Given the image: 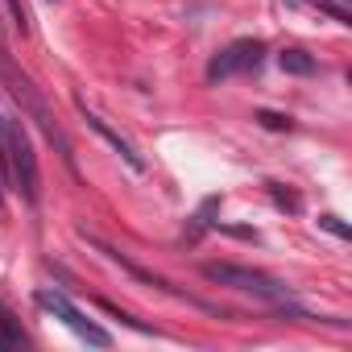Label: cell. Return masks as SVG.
Returning <instances> with one entry per match:
<instances>
[{
  "label": "cell",
  "mask_w": 352,
  "mask_h": 352,
  "mask_svg": "<svg viewBox=\"0 0 352 352\" xmlns=\"http://www.w3.org/2000/svg\"><path fill=\"white\" fill-rule=\"evenodd\" d=\"M79 112H83V120H87V129H91V133H100V137H104V141H108V145H112V149L120 153V162H124L129 170H137V174L145 170V157L137 153V145H133L129 137H120V133H116V129H112V124H108L104 116H96V112H91V108H87L83 100H79Z\"/></svg>",
  "instance_id": "cell-6"
},
{
  "label": "cell",
  "mask_w": 352,
  "mask_h": 352,
  "mask_svg": "<svg viewBox=\"0 0 352 352\" xmlns=\"http://www.w3.org/2000/svg\"><path fill=\"white\" fill-rule=\"evenodd\" d=\"M9 9H13L17 30H21V34H30V13H25V5H21V0H9Z\"/></svg>",
  "instance_id": "cell-13"
},
{
  "label": "cell",
  "mask_w": 352,
  "mask_h": 352,
  "mask_svg": "<svg viewBox=\"0 0 352 352\" xmlns=\"http://www.w3.org/2000/svg\"><path fill=\"white\" fill-rule=\"evenodd\" d=\"M0 166H5V116H0Z\"/></svg>",
  "instance_id": "cell-14"
},
{
  "label": "cell",
  "mask_w": 352,
  "mask_h": 352,
  "mask_svg": "<svg viewBox=\"0 0 352 352\" xmlns=\"http://www.w3.org/2000/svg\"><path fill=\"white\" fill-rule=\"evenodd\" d=\"M278 67H282L286 75H298V79H307V75L319 71V63H315L307 50H282V54H278Z\"/></svg>",
  "instance_id": "cell-8"
},
{
  "label": "cell",
  "mask_w": 352,
  "mask_h": 352,
  "mask_svg": "<svg viewBox=\"0 0 352 352\" xmlns=\"http://www.w3.org/2000/svg\"><path fill=\"white\" fill-rule=\"evenodd\" d=\"M30 340H25V331L17 327V319H13V311L0 302V348H25Z\"/></svg>",
  "instance_id": "cell-9"
},
{
  "label": "cell",
  "mask_w": 352,
  "mask_h": 352,
  "mask_svg": "<svg viewBox=\"0 0 352 352\" xmlns=\"http://www.w3.org/2000/svg\"><path fill=\"white\" fill-rule=\"evenodd\" d=\"M5 166L13 174V183L21 187V195L30 204H38L42 174H38V157H34V145H30V129L17 116H5Z\"/></svg>",
  "instance_id": "cell-3"
},
{
  "label": "cell",
  "mask_w": 352,
  "mask_h": 352,
  "mask_svg": "<svg viewBox=\"0 0 352 352\" xmlns=\"http://www.w3.org/2000/svg\"><path fill=\"white\" fill-rule=\"evenodd\" d=\"M270 199H274L278 208H286V212H298V195H290V191H282L278 183H270Z\"/></svg>",
  "instance_id": "cell-11"
},
{
  "label": "cell",
  "mask_w": 352,
  "mask_h": 352,
  "mask_svg": "<svg viewBox=\"0 0 352 352\" xmlns=\"http://www.w3.org/2000/svg\"><path fill=\"white\" fill-rule=\"evenodd\" d=\"M0 79H5V87H9V91H13V100L21 104V112H25V116H30V120H34V124H38V129L50 137V145H58L63 162H67V166H75V153H71V137L63 133L58 116L50 112L46 96L34 87V79H30V75H21V71H17V67L5 58V54H0Z\"/></svg>",
  "instance_id": "cell-1"
},
{
  "label": "cell",
  "mask_w": 352,
  "mask_h": 352,
  "mask_svg": "<svg viewBox=\"0 0 352 352\" xmlns=\"http://www.w3.org/2000/svg\"><path fill=\"white\" fill-rule=\"evenodd\" d=\"M38 307H42V311H50L54 319H63V323L83 340V344H91V348H108V344H112V336H108L100 323H91V319H87V315H83V311L63 294V290L42 286V290H38Z\"/></svg>",
  "instance_id": "cell-5"
},
{
  "label": "cell",
  "mask_w": 352,
  "mask_h": 352,
  "mask_svg": "<svg viewBox=\"0 0 352 352\" xmlns=\"http://www.w3.org/2000/svg\"><path fill=\"white\" fill-rule=\"evenodd\" d=\"M257 120H261L265 129H274V133H290V129H294V120H290V116H282V112H265V108L257 112Z\"/></svg>",
  "instance_id": "cell-10"
},
{
  "label": "cell",
  "mask_w": 352,
  "mask_h": 352,
  "mask_svg": "<svg viewBox=\"0 0 352 352\" xmlns=\"http://www.w3.org/2000/svg\"><path fill=\"white\" fill-rule=\"evenodd\" d=\"M319 228H327V232H331V236H340V241H348V236H352V228H348L340 216H319Z\"/></svg>",
  "instance_id": "cell-12"
},
{
  "label": "cell",
  "mask_w": 352,
  "mask_h": 352,
  "mask_svg": "<svg viewBox=\"0 0 352 352\" xmlns=\"http://www.w3.org/2000/svg\"><path fill=\"white\" fill-rule=\"evenodd\" d=\"M91 245H96V249H100V253H104L108 261H116V265H120V270H124L129 278H137V282H145V286H153V290H166V294H174V298H183V290H174V286H170L166 278H157V274H149V270H141V265H133L129 257H120L116 249H108V245H100V241H91Z\"/></svg>",
  "instance_id": "cell-7"
},
{
  "label": "cell",
  "mask_w": 352,
  "mask_h": 352,
  "mask_svg": "<svg viewBox=\"0 0 352 352\" xmlns=\"http://www.w3.org/2000/svg\"><path fill=\"white\" fill-rule=\"evenodd\" d=\"M261 63H265V42L261 38H236L220 54H212L208 83H224V79H236V75H253Z\"/></svg>",
  "instance_id": "cell-4"
},
{
  "label": "cell",
  "mask_w": 352,
  "mask_h": 352,
  "mask_svg": "<svg viewBox=\"0 0 352 352\" xmlns=\"http://www.w3.org/2000/svg\"><path fill=\"white\" fill-rule=\"evenodd\" d=\"M204 278L216 282V286H228V290H236V294H253V298H261V302H270V307L294 298L286 282H278V278H270V274H261V270H249V265H232V261H208V265H204Z\"/></svg>",
  "instance_id": "cell-2"
}]
</instances>
